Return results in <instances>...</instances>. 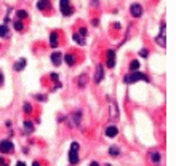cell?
<instances>
[{"label": "cell", "mask_w": 176, "mask_h": 166, "mask_svg": "<svg viewBox=\"0 0 176 166\" xmlns=\"http://www.w3.org/2000/svg\"><path fill=\"white\" fill-rule=\"evenodd\" d=\"M72 39L75 40V43H78V45H85V40H83V39H82V37L78 35V34H74Z\"/></svg>", "instance_id": "cell-20"}, {"label": "cell", "mask_w": 176, "mask_h": 166, "mask_svg": "<svg viewBox=\"0 0 176 166\" xmlns=\"http://www.w3.org/2000/svg\"><path fill=\"white\" fill-rule=\"evenodd\" d=\"M8 35V27L3 24V26H0V37H7Z\"/></svg>", "instance_id": "cell-22"}, {"label": "cell", "mask_w": 176, "mask_h": 166, "mask_svg": "<svg viewBox=\"0 0 176 166\" xmlns=\"http://www.w3.org/2000/svg\"><path fill=\"white\" fill-rule=\"evenodd\" d=\"M138 69H139V62H138V61H131V62H130V70H131V72H136Z\"/></svg>", "instance_id": "cell-18"}, {"label": "cell", "mask_w": 176, "mask_h": 166, "mask_svg": "<svg viewBox=\"0 0 176 166\" xmlns=\"http://www.w3.org/2000/svg\"><path fill=\"white\" fill-rule=\"evenodd\" d=\"M69 163L71 165H77L78 163V144L72 142L71 149H69Z\"/></svg>", "instance_id": "cell-2"}, {"label": "cell", "mask_w": 176, "mask_h": 166, "mask_svg": "<svg viewBox=\"0 0 176 166\" xmlns=\"http://www.w3.org/2000/svg\"><path fill=\"white\" fill-rule=\"evenodd\" d=\"M165 22H162V26H160V35H157V39H155V43L157 45H160V48H165L166 47V40H165Z\"/></svg>", "instance_id": "cell-3"}, {"label": "cell", "mask_w": 176, "mask_h": 166, "mask_svg": "<svg viewBox=\"0 0 176 166\" xmlns=\"http://www.w3.org/2000/svg\"><path fill=\"white\" fill-rule=\"evenodd\" d=\"M0 165H2V166H3V165H5V161H3L2 158H0Z\"/></svg>", "instance_id": "cell-33"}, {"label": "cell", "mask_w": 176, "mask_h": 166, "mask_svg": "<svg viewBox=\"0 0 176 166\" xmlns=\"http://www.w3.org/2000/svg\"><path fill=\"white\" fill-rule=\"evenodd\" d=\"M139 56H141V58H147V56H149V51H147V50H141V51H139Z\"/></svg>", "instance_id": "cell-27"}, {"label": "cell", "mask_w": 176, "mask_h": 166, "mask_svg": "<svg viewBox=\"0 0 176 166\" xmlns=\"http://www.w3.org/2000/svg\"><path fill=\"white\" fill-rule=\"evenodd\" d=\"M104 166H110V165H104Z\"/></svg>", "instance_id": "cell-34"}, {"label": "cell", "mask_w": 176, "mask_h": 166, "mask_svg": "<svg viewBox=\"0 0 176 166\" xmlns=\"http://www.w3.org/2000/svg\"><path fill=\"white\" fill-rule=\"evenodd\" d=\"M109 153L112 155V156H117V155L120 153V149H119V147H115V145H112V147L109 149Z\"/></svg>", "instance_id": "cell-19"}, {"label": "cell", "mask_w": 176, "mask_h": 166, "mask_svg": "<svg viewBox=\"0 0 176 166\" xmlns=\"http://www.w3.org/2000/svg\"><path fill=\"white\" fill-rule=\"evenodd\" d=\"M15 150V145H13L11 141H2L0 142V153H11Z\"/></svg>", "instance_id": "cell-4"}, {"label": "cell", "mask_w": 176, "mask_h": 166, "mask_svg": "<svg viewBox=\"0 0 176 166\" xmlns=\"http://www.w3.org/2000/svg\"><path fill=\"white\" fill-rule=\"evenodd\" d=\"M149 82V78H147L146 73H141V72H131V73H128V75H125L123 77V82L125 83H136V82Z\"/></svg>", "instance_id": "cell-1"}, {"label": "cell", "mask_w": 176, "mask_h": 166, "mask_svg": "<svg viewBox=\"0 0 176 166\" xmlns=\"http://www.w3.org/2000/svg\"><path fill=\"white\" fill-rule=\"evenodd\" d=\"M91 2H93V5H98V3H99V0H91Z\"/></svg>", "instance_id": "cell-31"}, {"label": "cell", "mask_w": 176, "mask_h": 166, "mask_svg": "<svg viewBox=\"0 0 176 166\" xmlns=\"http://www.w3.org/2000/svg\"><path fill=\"white\" fill-rule=\"evenodd\" d=\"M15 29H16V30H22V22H21V21H16V22H15Z\"/></svg>", "instance_id": "cell-25"}, {"label": "cell", "mask_w": 176, "mask_h": 166, "mask_svg": "<svg viewBox=\"0 0 176 166\" xmlns=\"http://www.w3.org/2000/svg\"><path fill=\"white\" fill-rule=\"evenodd\" d=\"M80 117H82L80 112H75V113H74V122H75V126H80Z\"/></svg>", "instance_id": "cell-21"}, {"label": "cell", "mask_w": 176, "mask_h": 166, "mask_svg": "<svg viewBox=\"0 0 176 166\" xmlns=\"http://www.w3.org/2000/svg\"><path fill=\"white\" fill-rule=\"evenodd\" d=\"M64 61H66L67 66H74V64H75V61H77V58L74 56L72 53H67L66 56H64Z\"/></svg>", "instance_id": "cell-13"}, {"label": "cell", "mask_w": 176, "mask_h": 166, "mask_svg": "<svg viewBox=\"0 0 176 166\" xmlns=\"http://www.w3.org/2000/svg\"><path fill=\"white\" fill-rule=\"evenodd\" d=\"M130 13H131L135 18H139V16L142 15V7L138 5V3H133V5L130 7Z\"/></svg>", "instance_id": "cell-7"}, {"label": "cell", "mask_w": 176, "mask_h": 166, "mask_svg": "<svg viewBox=\"0 0 176 166\" xmlns=\"http://www.w3.org/2000/svg\"><path fill=\"white\" fill-rule=\"evenodd\" d=\"M119 134V130H117V126H114V124H110V126L106 128V136H109V137H115Z\"/></svg>", "instance_id": "cell-10"}, {"label": "cell", "mask_w": 176, "mask_h": 166, "mask_svg": "<svg viewBox=\"0 0 176 166\" xmlns=\"http://www.w3.org/2000/svg\"><path fill=\"white\" fill-rule=\"evenodd\" d=\"M149 156H151V161H152L154 165H159L160 161H162V155H160V152H151Z\"/></svg>", "instance_id": "cell-11"}, {"label": "cell", "mask_w": 176, "mask_h": 166, "mask_svg": "<svg viewBox=\"0 0 176 166\" xmlns=\"http://www.w3.org/2000/svg\"><path fill=\"white\" fill-rule=\"evenodd\" d=\"M115 66V51L114 50H107V67L112 69Z\"/></svg>", "instance_id": "cell-8"}, {"label": "cell", "mask_w": 176, "mask_h": 166, "mask_svg": "<svg viewBox=\"0 0 176 166\" xmlns=\"http://www.w3.org/2000/svg\"><path fill=\"white\" fill-rule=\"evenodd\" d=\"M103 78H104V69L101 64H98L96 66V72H95V82L99 83V82H103Z\"/></svg>", "instance_id": "cell-6"}, {"label": "cell", "mask_w": 176, "mask_h": 166, "mask_svg": "<svg viewBox=\"0 0 176 166\" xmlns=\"http://www.w3.org/2000/svg\"><path fill=\"white\" fill-rule=\"evenodd\" d=\"M3 83V75H2V72H0V85Z\"/></svg>", "instance_id": "cell-29"}, {"label": "cell", "mask_w": 176, "mask_h": 166, "mask_svg": "<svg viewBox=\"0 0 176 166\" xmlns=\"http://www.w3.org/2000/svg\"><path fill=\"white\" fill-rule=\"evenodd\" d=\"M90 166H99V165H98V163H96V161H93V163H91Z\"/></svg>", "instance_id": "cell-32"}, {"label": "cell", "mask_w": 176, "mask_h": 166, "mask_svg": "<svg viewBox=\"0 0 176 166\" xmlns=\"http://www.w3.org/2000/svg\"><path fill=\"white\" fill-rule=\"evenodd\" d=\"M16 16L21 18V19H24V18H27V11L26 10H19V11L16 13Z\"/></svg>", "instance_id": "cell-23"}, {"label": "cell", "mask_w": 176, "mask_h": 166, "mask_svg": "<svg viewBox=\"0 0 176 166\" xmlns=\"http://www.w3.org/2000/svg\"><path fill=\"white\" fill-rule=\"evenodd\" d=\"M24 112L26 113H31L32 112V105L31 104H24Z\"/></svg>", "instance_id": "cell-26"}, {"label": "cell", "mask_w": 176, "mask_h": 166, "mask_svg": "<svg viewBox=\"0 0 176 166\" xmlns=\"http://www.w3.org/2000/svg\"><path fill=\"white\" fill-rule=\"evenodd\" d=\"M24 67H26V59H24V58H21L19 61H16V64H15V70L19 72V70H22Z\"/></svg>", "instance_id": "cell-15"}, {"label": "cell", "mask_w": 176, "mask_h": 166, "mask_svg": "<svg viewBox=\"0 0 176 166\" xmlns=\"http://www.w3.org/2000/svg\"><path fill=\"white\" fill-rule=\"evenodd\" d=\"M78 85H80V86L87 85V75H80V78H78Z\"/></svg>", "instance_id": "cell-24"}, {"label": "cell", "mask_w": 176, "mask_h": 166, "mask_svg": "<svg viewBox=\"0 0 176 166\" xmlns=\"http://www.w3.org/2000/svg\"><path fill=\"white\" fill-rule=\"evenodd\" d=\"M110 113H109V117L110 120H117L119 118V109H117V105H115V102H110Z\"/></svg>", "instance_id": "cell-9"}, {"label": "cell", "mask_w": 176, "mask_h": 166, "mask_svg": "<svg viewBox=\"0 0 176 166\" xmlns=\"http://www.w3.org/2000/svg\"><path fill=\"white\" fill-rule=\"evenodd\" d=\"M24 131L26 133H32V131H34V123H32V122H24Z\"/></svg>", "instance_id": "cell-17"}, {"label": "cell", "mask_w": 176, "mask_h": 166, "mask_svg": "<svg viewBox=\"0 0 176 166\" xmlns=\"http://www.w3.org/2000/svg\"><path fill=\"white\" fill-rule=\"evenodd\" d=\"M16 166H26V165L22 163V161H18V163H16Z\"/></svg>", "instance_id": "cell-28"}, {"label": "cell", "mask_w": 176, "mask_h": 166, "mask_svg": "<svg viewBox=\"0 0 176 166\" xmlns=\"http://www.w3.org/2000/svg\"><path fill=\"white\" fill-rule=\"evenodd\" d=\"M59 10H61V13L64 16H69L72 13L71 2H69V0H61V2H59Z\"/></svg>", "instance_id": "cell-5"}, {"label": "cell", "mask_w": 176, "mask_h": 166, "mask_svg": "<svg viewBox=\"0 0 176 166\" xmlns=\"http://www.w3.org/2000/svg\"><path fill=\"white\" fill-rule=\"evenodd\" d=\"M37 8H39V10H48L50 0H39V2H37Z\"/></svg>", "instance_id": "cell-14"}, {"label": "cell", "mask_w": 176, "mask_h": 166, "mask_svg": "<svg viewBox=\"0 0 176 166\" xmlns=\"http://www.w3.org/2000/svg\"><path fill=\"white\" fill-rule=\"evenodd\" d=\"M61 61H63V54L59 53V51H54V53L51 54V62L54 64V66H59V64H61Z\"/></svg>", "instance_id": "cell-12"}, {"label": "cell", "mask_w": 176, "mask_h": 166, "mask_svg": "<svg viewBox=\"0 0 176 166\" xmlns=\"http://www.w3.org/2000/svg\"><path fill=\"white\" fill-rule=\"evenodd\" d=\"M32 166H40V163H39V161H34V163H32Z\"/></svg>", "instance_id": "cell-30"}, {"label": "cell", "mask_w": 176, "mask_h": 166, "mask_svg": "<svg viewBox=\"0 0 176 166\" xmlns=\"http://www.w3.org/2000/svg\"><path fill=\"white\" fill-rule=\"evenodd\" d=\"M50 45H51L53 48L58 47V34H51V35H50Z\"/></svg>", "instance_id": "cell-16"}]
</instances>
